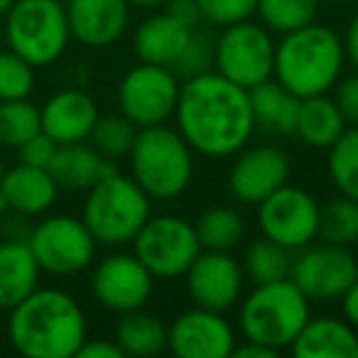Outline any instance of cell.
Instances as JSON below:
<instances>
[{
    "mask_svg": "<svg viewBox=\"0 0 358 358\" xmlns=\"http://www.w3.org/2000/svg\"><path fill=\"white\" fill-rule=\"evenodd\" d=\"M13 3H15V0H0V17H6V13L13 8Z\"/></svg>",
    "mask_w": 358,
    "mask_h": 358,
    "instance_id": "cell-46",
    "label": "cell"
},
{
    "mask_svg": "<svg viewBox=\"0 0 358 358\" xmlns=\"http://www.w3.org/2000/svg\"><path fill=\"white\" fill-rule=\"evenodd\" d=\"M177 74L169 66L138 64L120 79L118 108L135 128H152L167 123L179 101Z\"/></svg>",
    "mask_w": 358,
    "mask_h": 358,
    "instance_id": "cell-11",
    "label": "cell"
},
{
    "mask_svg": "<svg viewBox=\"0 0 358 358\" xmlns=\"http://www.w3.org/2000/svg\"><path fill=\"white\" fill-rule=\"evenodd\" d=\"M42 133V113L30 99L0 101V148L17 150Z\"/></svg>",
    "mask_w": 358,
    "mask_h": 358,
    "instance_id": "cell-29",
    "label": "cell"
},
{
    "mask_svg": "<svg viewBox=\"0 0 358 358\" xmlns=\"http://www.w3.org/2000/svg\"><path fill=\"white\" fill-rule=\"evenodd\" d=\"M214 66L221 76L243 89L273 79L275 71V42L270 30L260 22L243 20L224 27L214 45Z\"/></svg>",
    "mask_w": 358,
    "mask_h": 358,
    "instance_id": "cell-9",
    "label": "cell"
},
{
    "mask_svg": "<svg viewBox=\"0 0 358 358\" xmlns=\"http://www.w3.org/2000/svg\"><path fill=\"white\" fill-rule=\"evenodd\" d=\"M196 6H199L201 20L229 27L248 20L258 8V0H196Z\"/></svg>",
    "mask_w": 358,
    "mask_h": 358,
    "instance_id": "cell-37",
    "label": "cell"
},
{
    "mask_svg": "<svg viewBox=\"0 0 358 358\" xmlns=\"http://www.w3.org/2000/svg\"><path fill=\"white\" fill-rule=\"evenodd\" d=\"M341 307H343V317L351 324L353 329H358V278L348 285V289L341 294Z\"/></svg>",
    "mask_w": 358,
    "mask_h": 358,
    "instance_id": "cell-42",
    "label": "cell"
},
{
    "mask_svg": "<svg viewBox=\"0 0 358 358\" xmlns=\"http://www.w3.org/2000/svg\"><path fill=\"white\" fill-rule=\"evenodd\" d=\"M289 179V157L275 145L241 150L229 174V189L243 204L258 206Z\"/></svg>",
    "mask_w": 358,
    "mask_h": 358,
    "instance_id": "cell-17",
    "label": "cell"
},
{
    "mask_svg": "<svg viewBox=\"0 0 358 358\" xmlns=\"http://www.w3.org/2000/svg\"><path fill=\"white\" fill-rule=\"evenodd\" d=\"M128 3L135 8H159V6H167L169 0H128Z\"/></svg>",
    "mask_w": 358,
    "mask_h": 358,
    "instance_id": "cell-45",
    "label": "cell"
},
{
    "mask_svg": "<svg viewBox=\"0 0 358 358\" xmlns=\"http://www.w3.org/2000/svg\"><path fill=\"white\" fill-rule=\"evenodd\" d=\"M234 358H275L278 356V351L270 346H263V343H255V341H248L245 338L243 346H234V353H231Z\"/></svg>",
    "mask_w": 358,
    "mask_h": 358,
    "instance_id": "cell-43",
    "label": "cell"
},
{
    "mask_svg": "<svg viewBox=\"0 0 358 358\" xmlns=\"http://www.w3.org/2000/svg\"><path fill=\"white\" fill-rule=\"evenodd\" d=\"M174 118L187 145L206 157L241 152L255 130L248 89L219 71H206L182 84Z\"/></svg>",
    "mask_w": 358,
    "mask_h": 358,
    "instance_id": "cell-1",
    "label": "cell"
},
{
    "mask_svg": "<svg viewBox=\"0 0 358 358\" xmlns=\"http://www.w3.org/2000/svg\"><path fill=\"white\" fill-rule=\"evenodd\" d=\"M113 341L118 343L125 356L150 358L167 348V329L155 314L133 309V312H125L118 322Z\"/></svg>",
    "mask_w": 358,
    "mask_h": 358,
    "instance_id": "cell-27",
    "label": "cell"
},
{
    "mask_svg": "<svg viewBox=\"0 0 358 358\" xmlns=\"http://www.w3.org/2000/svg\"><path fill=\"white\" fill-rule=\"evenodd\" d=\"M236 334L221 312L196 307L182 312L167 329V348L177 358H231Z\"/></svg>",
    "mask_w": 358,
    "mask_h": 358,
    "instance_id": "cell-15",
    "label": "cell"
},
{
    "mask_svg": "<svg viewBox=\"0 0 358 358\" xmlns=\"http://www.w3.org/2000/svg\"><path fill=\"white\" fill-rule=\"evenodd\" d=\"M152 280V273L135 258V253H115L96 265L91 275V292L101 307L125 314L148 304Z\"/></svg>",
    "mask_w": 358,
    "mask_h": 358,
    "instance_id": "cell-14",
    "label": "cell"
},
{
    "mask_svg": "<svg viewBox=\"0 0 358 358\" xmlns=\"http://www.w3.org/2000/svg\"><path fill=\"white\" fill-rule=\"evenodd\" d=\"M343 52H346V59L353 64V69L358 71V15L351 20L346 30V37H343Z\"/></svg>",
    "mask_w": 358,
    "mask_h": 358,
    "instance_id": "cell-44",
    "label": "cell"
},
{
    "mask_svg": "<svg viewBox=\"0 0 358 358\" xmlns=\"http://www.w3.org/2000/svg\"><path fill=\"white\" fill-rule=\"evenodd\" d=\"M32 255L42 273L76 275L84 273L96 255V241L86 224L74 216H50L40 221L27 236Z\"/></svg>",
    "mask_w": 358,
    "mask_h": 358,
    "instance_id": "cell-10",
    "label": "cell"
},
{
    "mask_svg": "<svg viewBox=\"0 0 358 358\" xmlns=\"http://www.w3.org/2000/svg\"><path fill=\"white\" fill-rule=\"evenodd\" d=\"M64 8L71 37L91 50L118 42L130 20L128 0H69Z\"/></svg>",
    "mask_w": 358,
    "mask_h": 358,
    "instance_id": "cell-18",
    "label": "cell"
},
{
    "mask_svg": "<svg viewBox=\"0 0 358 358\" xmlns=\"http://www.w3.org/2000/svg\"><path fill=\"white\" fill-rule=\"evenodd\" d=\"M196 238L204 250H231L243 238V219L229 206H211L194 224Z\"/></svg>",
    "mask_w": 358,
    "mask_h": 358,
    "instance_id": "cell-28",
    "label": "cell"
},
{
    "mask_svg": "<svg viewBox=\"0 0 358 358\" xmlns=\"http://www.w3.org/2000/svg\"><path fill=\"white\" fill-rule=\"evenodd\" d=\"M150 219V196L140 189L133 177L118 169L101 177L86 192L81 221L91 231L96 243L123 245L135 238L143 224Z\"/></svg>",
    "mask_w": 358,
    "mask_h": 358,
    "instance_id": "cell-5",
    "label": "cell"
},
{
    "mask_svg": "<svg viewBox=\"0 0 358 358\" xmlns=\"http://www.w3.org/2000/svg\"><path fill=\"white\" fill-rule=\"evenodd\" d=\"M334 101H336L338 110H341V115L346 118V123L358 125V74L348 76V79H343L341 84L336 86Z\"/></svg>",
    "mask_w": 358,
    "mask_h": 358,
    "instance_id": "cell-39",
    "label": "cell"
},
{
    "mask_svg": "<svg viewBox=\"0 0 358 358\" xmlns=\"http://www.w3.org/2000/svg\"><path fill=\"white\" fill-rule=\"evenodd\" d=\"M319 214L322 209L317 199L292 185H282L258 204L263 236L292 253L302 250L319 236Z\"/></svg>",
    "mask_w": 358,
    "mask_h": 358,
    "instance_id": "cell-12",
    "label": "cell"
},
{
    "mask_svg": "<svg viewBox=\"0 0 358 358\" xmlns=\"http://www.w3.org/2000/svg\"><path fill=\"white\" fill-rule=\"evenodd\" d=\"M201 250L204 248L196 238L194 224H187L179 216L148 219L133 238L135 258L152 273V278L162 280L182 278Z\"/></svg>",
    "mask_w": 358,
    "mask_h": 358,
    "instance_id": "cell-8",
    "label": "cell"
},
{
    "mask_svg": "<svg viewBox=\"0 0 358 358\" xmlns=\"http://www.w3.org/2000/svg\"><path fill=\"white\" fill-rule=\"evenodd\" d=\"M289 351L294 358H358V334L341 319L309 317Z\"/></svg>",
    "mask_w": 358,
    "mask_h": 358,
    "instance_id": "cell-22",
    "label": "cell"
},
{
    "mask_svg": "<svg viewBox=\"0 0 358 358\" xmlns=\"http://www.w3.org/2000/svg\"><path fill=\"white\" fill-rule=\"evenodd\" d=\"M40 265L27 241H3L0 243V309L10 312L27 294L40 287Z\"/></svg>",
    "mask_w": 358,
    "mask_h": 358,
    "instance_id": "cell-24",
    "label": "cell"
},
{
    "mask_svg": "<svg viewBox=\"0 0 358 358\" xmlns=\"http://www.w3.org/2000/svg\"><path fill=\"white\" fill-rule=\"evenodd\" d=\"M292 250L282 248L270 238H260L248 245L245 250V275L255 285L278 282L289 278L292 273Z\"/></svg>",
    "mask_w": 358,
    "mask_h": 358,
    "instance_id": "cell-30",
    "label": "cell"
},
{
    "mask_svg": "<svg viewBox=\"0 0 358 358\" xmlns=\"http://www.w3.org/2000/svg\"><path fill=\"white\" fill-rule=\"evenodd\" d=\"M3 174H6V159H3V155H0V179H3Z\"/></svg>",
    "mask_w": 358,
    "mask_h": 358,
    "instance_id": "cell-47",
    "label": "cell"
},
{
    "mask_svg": "<svg viewBox=\"0 0 358 358\" xmlns=\"http://www.w3.org/2000/svg\"><path fill=\"white\" fill-rule=\"evenodd\" d=\"M57 148H59V145L42 130V133H37L35 138L27 140L25 145H20V148H17V155H20V162L32 164V167L50 169Z\"/></svg>",
    "mask_w": 358,
    "mask_h": 358,
    "instance_id": "cell-38",
    "label": "cell"
},
{
    "mask_svg": "<svg viewBox=\"0 0 358 358\" xmlns=\"http://www.w3.org/2000/svg\"><path fill=\"white\" fill-rule=\"evenodd\" d=\"M8 338L27 358H76L86 341V314L64 289L37 287L10 309Z\"/></svg>",
    "mask_w": 358,
    "mask_h": 358,
    "instance_id": "cell-2",
    "label": "cell"
},
{
    "mask_svg": "<svg viewBox=\"0 0 358 358\" xmlns=\"http://www.w3.org/2000/svg\"><path fill=\"white\" fill-rule=\"evenodd\" d=\"M76 358H125L120 346L115 341H103V338H86L81 343Z\"/></svg>",
    "mask_w": 358,
    "mask_h": 358,
    "instance_id": "cell-40",
    "label": "cell"
},
{
    "mask_svg": "<svg viewBox=\"0 0 358 358\" xmlns=\"http://www.w3.org/2000/svg\"><path fill=\"white\" fill-rule=\"evenodd\" d=\"M42 130L57 145L86 143L99 120V106L86 91L64 89L52 94L40 108Z\"/></svg>",
    "mask_w": 358,
    "mask_h": 358,
    "instance_id": "cell-19",
    "label": "cell"
},
{
    "mask_svg": "<svg viewBox=\"0 0 358 358\" xmlns=\"http://www.w3.org/2000/svg\"><path fill=\"white\" fill-rule=\"evenodd\" d=\"M346 52L343 42L331 27L309 22L294 32L282 35L275 45L273 76L299 99L327 94L338 84Z\"/></svg>",
    "mask_w": 358,
    "mask_h": 358,
    "instance_id": "cell-3",
    "label": "cell"
},
{
    "mask_svg": "<svg viewBox=\"0 0 358 358\" xmlns=\"http://www.w3.org/2000/svg\"><path fill=\"white\" fill-rule=\"evenodd\" d=\"M130 157V177L150 199H174L189 187L194 162L187 140L167 125L138 128Z\"/></svg>",
    "mask_w": 358,
    "mask_h": 358,
    "instance_id": "cell-4",
    "label": "cell"
},
{
    "mask_svg": "<svg viewBox=\"0 0 358 358\" xmlns=\"http://www.w3.org/2000/svg\"><path fill=\"white\" fill-rule=\"evenodd\" d=\"M327 3H346V0H327Z\"/></svg>",
    "mask_w": 358,
    "mask_h": 358,
    "instance_id": "cell-48",
    "label": "cell"
},
{
    "mask_svg": "<svg viewBox=\"0 0 358 358\" xmlns=\"http://www.w3.org/2000/svg\"><path fill=\"white\" fill-rule=\"evenodd\" d=\"M192 35H194V27H187L185 22L174 20L169 13H157L138 25L133 47L140 62L172 69L179 55L189 45Z\"/></svg>",
    "mask_w": 358,
    "mask_h": 358,
    "instance_id": "cell-21",
    "label": "cell"
},
{
    "mask_svg": "<svg viewBox=\"0 0 358 358\" xmlns=\"http://www.w3.org/2000/svg\"><path fill=\"white\" fill-rule=\"evenodd\" d=\"M346 125L348 123L338 110L336 101L329 99L327 94H319L302 99L294 135H299L309 148L329 150L343 135Z\"/></svg>",
    "mask_w": 358,
    "mask_h": 358,
    "instance_id": "cell-26",
    "label": "cell"
},
{
    "mask_svg": "<svg viewBox=\"0 0 358 358\" xmlns=\"http://www.w3.org/2000/svg\"><path fill=\"white\" fill-rule=\"evenodd\" d=\"M113 169L118 167L106 159L94 145L86 143L59 145L50 164V174L55 177L57 187L66 192H89L101 177Z\"/></svg>",
    "mask_w": 358,
    "mask_h": 358,
    "instance_id": "cell-23",
    "label": "cell"
},
{
    "mask_svg": "<svg viewBox=\"0 0 358 358\" xmlns=\"http://www.w3.org/2000/svg\"><path fill=\"white\" fill-rule=\"evenodd\" d=\"M174 20L185 22L187 27H194L201 22V13H199V6H196V0H169L167 3V10Z\"/></svg>",
    "mask_w": 358,
    "mask_h": 358,
    "instance_id": "cell-41",
    "label": "cell"
},
{
    "mask_svg": "<svg viewBox=\"0 0 358 358\" xmlns=\"http://www.w3.org/2000/svg\"><path fill=\"white\" fill-rule=\"evenodd\" d=\"M35 89V66L17 52L0 50V101L30 99Z\"/></svg>",
    "mask_w": 358,
    "mask_h": 358,
    "instance_id": "cell-35",
    "label": "cell"
},
{
    "mask_svg": "<svg viewBox=\"0 0 358 358\" xmlns=\"http://www.w3.org/2000/svg\"><path fill=\"white\" fill-rule=\"evenodd\" d=\"M309 299L289 278L255 285L241 307V331L248 341L263 343L275 351L289 348L299 329L307 324Z\"/></svg>",
    "mask_w": 358,
    "mask_h": 358,
    "instance_id": "cell-6",
    "label": "cell"
},
{
    "mask_svg": "<svg viewBox=\"0 0 358 358\" xmlns=\"http://www.w3.org/2000/svg\"><path fill=\"white\" fill-rule=\"evenodd\" d=\"M214 66V45L209 42V37L199 35L194 30L189 45L185 47V52L179 55V59L172 64V71L177 74V79H194L199 74H206Z\"/></svg>",
    "mask_w": 358,
    "mask_h": 358,
    "instance_id": "cell-36",
    "label": "cell"
},
{
    "mask_svg": "<svg viewBox=\"0 0 358 358\" xmlns=\"http://www.w3.org/2000/svg\"><path fill=\"white\" fill-rule=\"evenodd\" d=\"M329 177L338 194L358 201V125L343 130L329 148Z\"/></svg>",
    "mask_w": 358,
    "mask_h": 358,
    "instance_id": "cell-31",
    "label": "cell"
},
{
    "mask_svg": "<svg viewBox=\"0 0 358 358\" xmlns=\"http://www.w3.org/2000/svg\"><path fill=\"white\" fill-rule=\"evenodd\" d=\"M358 278V263L343 245H304L292 260L289 280L304 292L309 302H334L341 299L348 285Z\"/></svg>",
    "mask_w": 358,
    "mask_h": 358,
    "instance_id": "cell-13",
    "label": "cell"
},
{
    "mask_svg": "<svg viewBox=\"0 0 358 358\" xmlns=\"http://www.w3.org/2000/svg\"><path fill=\"white\" fill-rule=\"evenodd\" d=\"M255 13L270 32L287 35L317 20L319 0H258Z\"/></svg>",
    "mask_w": 358,
    "mask_h": 358,
    "instance_id": "cell-32",
    "label": "cell"
},
{
    "mask_svg": "<svg viewBox=\"0 0 358 358\" xmlns=\"http://www.w3.org/2000/svg\"><path fill=\"white\" fill-rule=\"evenodd\" d=\"M0 194L6 199L8 211L20 216H40L50 211L59 194L55 177L50 169L32 167V164H15L0 179Z\"/></svg>",
    "mask_w": 358,
    "mask_h": 358,
    "instance_id": "cell-20",
    "label": "cell"
},
{
    "mask_svg": "<svg viewBox=\"0 0 358 358\" xmlns=\"http://www.w3.org/2000/svg\"><path fill=\"white\" fill-rule=\"evenodd\" d=\"M135 135H138V128L123 113H118V115H99L89 140L106 159H118L130 152Z\"/></svg>",
    "mask_w": 358,
    "mask_h": 358,
    "instance_id": "cell-34",
    "label": "cell"
},
{
    "mask_svg": "<svg viewBox=\"0 0 358 358\" xmlns=\"http://www.w3.org/2000/svg\"><path fill=\"white\" fill-rule=\"evenodd\" d=\"M250 110L255 128H263L275 135H292L297 128V115L302 99L285 89L280 81H263L248 89Z\"/></svg>",
    "mask_w": 358,
    "mask_h": 358,
    "instance_id": "cell-25",
    "label": "cell"
},
{
    "mask_svg": "<svg viewBox=\"0 0 358 358\" xmlns=\"http://www.w3.org/2000/svg\"><path fill=\"white\" fill-rule=\"evenodd\" d=\"M69 40L66 8L59 0H15L6 13L8 50L17 52L35 69L55 64Z\"/></svg>",
    "mask_w": 358,
    "mask_h": 358,
    "instance_id": "cell-7",
    "label": "cell"
},
{
    "mask_svg": "<svg viewBox=\"0 0 358 358\" xmlns=\"http://www.w3.org/2000/svg\"><path fill=\"white\" fill-rule=\"evenodd\" d=\"M319 236L324 243L331 245H353L358 241V201L348 196L331 199L319 214Z\"/></svg>",
    "mask_w": 358,
    "mask_h": 358,
    "instance_id": "cell-33",
    "label": "cell"
},
{
    "mask_svg": "<svg viewBox=\"0 0 358 358\" xmlns=\"http://www.w3.org/2000/svg\"><path fill=\"white\" fill-rule=\"evenodd\" d=\"M185 275L194 304L211 312H229L243 292V268L229 250H201Z\"/></svg>",
    "mask_w": 358,
    "mask_h": 358,
    "instance_id": "cell-16",
    "label": "cell"
}]
</instances>
